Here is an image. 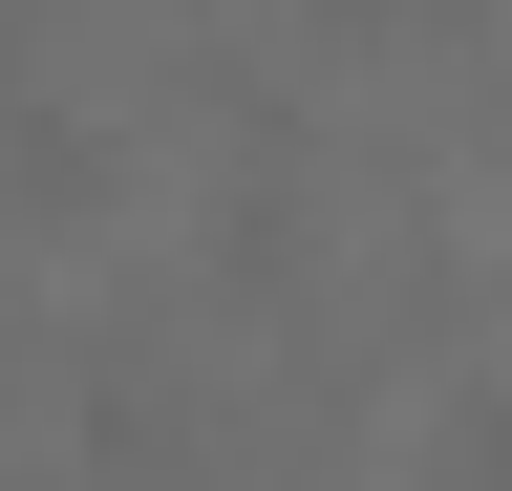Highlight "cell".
I'll return each mask as SVG.
<instances>
[{"label":"cell","instance_id":"1","mask_svg":"<svg viewBox=\"0 0 512 491\" xmlns=\"http://www.w3.org/2000/svg\"><path fill=\"white\" fill-rule=\"evenodd\" d=\"M427 491H512V385H448V427H427Z\"/></svg>","mask_w":512,"mask_h":491},{"label":"cell","instance_id":"2","mask_svg":"<svg viewBox=\"0 0 512 491\" xmlns=\"http://www.w3.org/2000/svg\"><path fill=\"white\" fill-rule=\"evenodd\" d=\"M342 22H406V0H342Z\"/></svg>","mask_w":512,"mask_h":491}]
</instances>
